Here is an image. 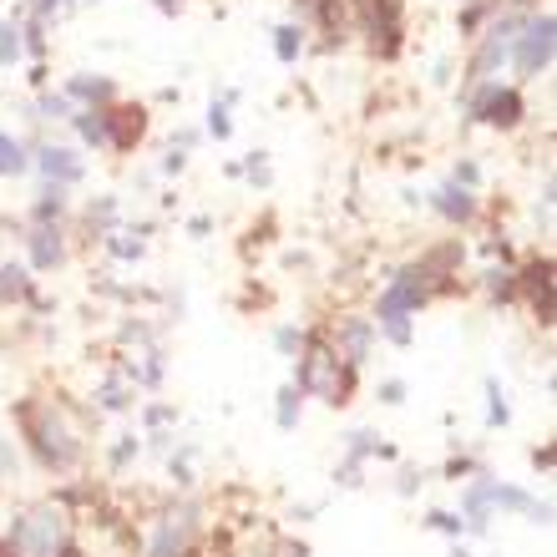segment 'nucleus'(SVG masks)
I'll return each instance as SVG.
<instances>
[{"label":"nucleus","mask_w":557,"mask_h":557,"mask_svg":"<svg viewBox=\"0 0 557 557\" xmlns=\"http://www.w3.org/2000/svg\"><path fill=\"white\" fill-rule=\"evenodd\" d=\"M426 527H436V532H446V537H461V532H466V522H461L456 512H426Z\"/></svg>","instance_id":"38"},{"label":"nucleus","mask_w":557,"mask_h":557,"mask_svg":"<svg viewBox=\"0 0 557 557\" xmlns=\"http://www.w3.org/2000/svg\"><path fill=\"white\" fill-rule=\"evenodd\" d=\"M299 51H304V31H299V26H279V31H274V56H279L284 66H294Z\"/></svg>","instance_id":"28"},{"label":"nucleus","mask_w":557,"mask_h":557,"mask_svg":"<svg viewBox=\"0 0 557 557\" xmlns=\"http://www.w3.org/2000/svg\"><path fill=\"white\" fill-rule=\"evenodd\" d=\"M517 26H522L517 16L487 26L482 46H476V56H471V66H466V82H492V76L502 71V61L512 56V36H517Z\"/></svg>","instance_id":"8"},{"label":"nucleus","mask_w":557,"mask_h":557,"mask_svg":"<svg viewBox=\"0 0 557 557\" xmlns=\"http://www.w3.org/2000/svg\"><path fill=\"white\" fill-rule=\"evenodd\" d=\"M66 193H71V188H56V183H46V188L36 193L31 223H61V218H66Z\"/></svg>","instance_id":"23"},{"label":"nucleus","mask_w":557,"mask_h":557,"mask_svg":"<svg viewBox=\"0 0 557 557\" xmlns=\"http://www.w3.org/2000/svg\"><path fill=\"white\" fill-rule=\"evenodd\" d=\"M421 482H426V471H421V466H406V471H401V482H395V492H401V497H416Z\"/></svg>","instance_id":"39"},{"label":"nucleus","mask_w":557,"mask_h":557,"mask_svg":"<svg viewBox=\"0 0 557 557\" xmlns=\"http://www.w3.org/2000/svg\"><path fill=\"white\" fill-rule=\"evenodd\" d=\"M137 451H142V436H117V446H112V471H122Z\"/></svg>","instance_id":"37"},{"label":"nucleus","mask_w":557,"mask_h":557,"mask_svg":"<svg viewBox=\"0 0 557 557\" xmlns=\"http://www.w3.org/2000/svg\"><path fill=\"white\" fill-rule=\"evenodd\" d=\"M294 385L304 401H325V406H350L355 395V370L335 355L330 335L304 330V345L294 355Z\"/></svg>","instance_id":"2"},{"label":"nucleus","mask_w":557,"mask_h":557,"mask_svg":"<svg viewBox=\"0 0 557 557\" xmlns=\"http://www.w3.org/2000/svg\"><path fill=\"white\" fill-rule=\"evenodd\" d=\"M370 36L380 56L401 51V0H370Z\"/></svg>","instance_id":"16"},{"label":"nucleus","mask_w":557,"mask_h":557,"mask_svg":"<svg viewBox=\"0 0 557 557\" xmlns=\"http://www.w3.org/2000/svg\"><path fill=\"white\" fill-rule=\"evenodd\" d=\"M117 213H122V208H117V198H92L87 223H92V228H102V233H112V228H117Z\"/></svg>","instance_id":"30"},{"label":"nucleus","mask_w":557,"mask_h":557,"mask_svg":"<svg viewBox=\"0 0 557 557\" xmlns=\"http://www.w3.org/2000/svg\"><path fill=\"white\" fill-rule=\"evenodd\" d=\"M208 228H213L208 218H188V233H193V238H208Z\"/></svg>","instance_id":"45"},{"label":"nucleus","mask_w":557,"mask_h":557,"mask_svg":"<svg viewBox=\"0 0 557 557\" xmlns=\"http://www.w3.org/2000/svg\"><path fill=\"white\" fill-rule=\"evenodd\" d=\"M431 299V279L421 264H406V269H395L390 284L380 289V304H375V335H385L395 350H406L416 340L411 330V314Z\"/></svg>","instance_id":"3"},{"label":"nucleus","mask_w":557,"mask_h":557,"mask_svg":"<svg viewBox=\"0 0 557 557\" xmlns=\"http://www.w3.org/2000/svg\"><path fill=\"white\" fill-rule=\"evenodd\" d=\"M406 395H411V385H406L401 375H385L380 390H375V401H380V406H406Z\"/></svg>","instance_id":"33"},{"label":"nucleus","mask_w":557,"mask_h":557,"mask_svg":"<svg viewBox=\"0 0 557 557\" xmlns=\"http://www.w3.org/2000/svg\"><path fill=\"white\" fill-rule=\"evenodd\" d=\"M299 416H304V395H299V385L289 380V385L279 390V406H274V421H279V431H299Z\"/></svg>","instance_id":"24"},{"label":"nucleus","mask_w":557,"mask_h":557,"mask_svg":"<svg viewBox=\"0 0 557 557\" xmlns=\"http://www.w3.org/2000/svg\"><path fill=\"white\" fill-rule=\"evenodd\" d=\"M198 527H203V507L198 502H173L157 512L152 522V537H147V557H188L193 542H198Z\"/></svg>","instance_id":"5"},{"label":"nucleus","mask_w":557,"mask_h":557,"mask_svg":"<svg viewBox=\"0 0 557 557\" xmlns=\"http://www.w3.org/2000/svg\"><path fill=\"white\" fill-rule=\"evenodd\" d=\"M233 97H238V92H223V97H213V102H208V137H218V142H228V137H233V117H228Z\"/></svg>","instance_id":"25"},{"label":"nucleus","mask_w":557,"mask_h":557,"mask_svg":"<svg viewBox=\"0 0 557 557\" xmlns=\"http://www.w3.org/2000/svg\"><path fill=\"white\" fill-rule=\"evenodd\" d=\"M299 345H304V330L299 325H279L274 330V350L279 355H299Z\"/></svg>","instance_id":"35"},{"label":"nucleus","mask_w":557,"mask_h":557,"mask_svg":"<svg viewBox=\"0 0 557 557\" xmlns=\"http://www.w3.org/2000/svg\"><path fill=\"white\" fill-rule=\"evenodd\" d=\"M71 542V522L56 502H36L26 507L11 532H6V557H66Z\"/></svg>","instance_id":"4"},{"label":"nucleus","mask_w":557,"mask_h":557,"mask_svg":"<svg viewBox=\"0 0 557 557\" xmlns=\"http://www.w3.org/2000/svg\"><path fill=\"white\" fill-rule=\"evenodd\" d=\"M522 117H527V102H522L517 87H502L497 76H492V82H471L466 122H487L497 132H512V127H522Z\"/></svg>","instance_id":"6"},{"label":"nucleus","mask_w":557,"mask_h":557,"mask_svg":"<svg viewBox=\"0 0 557 557\" xmlns=\"http://www.w3.org/2000/svg\"><path fill=\"white\" fill-rule=\"evenodd\" d=\"M26 11H31V21H41V26H46V21H51V16L61 11V0H31Z\"/></svg>","instance_id":"41"},{"label":"nucleus","mask_w":557,"mask_h":557,"mask_svg":"<svg viewBox=\"0 0 557 557\" xmlns=\"http://www.w3.org/2000/svg\"><path fill=\"white\" fill-rule=\"evenodd\" d=\"M16 471H21V456H16L11 436H0V476H16Z\"/></svg>","instance_id":"40"},{"label":"nucleus","mask_w":557,"mask_h":557,"mask_svg":"<svg viewBox=\"0 0 557 557\" xmlns=\"http://www.w3.org/2000/svg\"><path fill=\"white\" fill-rule=\"evenodd\" d=\"M61 97H66L71 107H112V102H117V82H112V76L76 71V76H66Z\"/></svg>","instance_id":"14"},{"label":"nucleus","mask_w":557,"mask_h":557,"mask_svg":"<svg viewBox=\"0 0 557 557\" xmlns=\"http://www.w3.org/2000/svg\"><path fill=\"white\" fill-rule=\"evenodd\" d=\"M157 6H163V11H173V6H178V0H157Z\"/></svg>","instance_id":"47"},{"label":"nucleus","mask_w":557,"mask_h":557,"mask_svg":"<svg viewBox=\"0 0 557 557\" xmlns=\"http://www.w3.org/2000/svg\"><path fill=\"white\" fill-rule=\"evenodd\" d=\"M173 416H178V411H173V406H147V411H142V421H147V426H152V431H157V426H168V421H173Z\"/></svg>","instance_id":"42"},{"label":"nucleus","mask_w":557,"mask_h":557,"mask_svg":"<svg viewBox=\"0 0 557 557\" xmlns=\"http://www.w3.org/2000/svg\"><path fill=\"white\" fill-rule=\"evenodd\" d=\"M375 350V320H360V314H345V320H335V355L360 370Z\"/></svg>","instance_id":"10"},{"label":"nucleus","mask_w":557,"mask_h":557,"mask_svg":"<svg viewBox=\"0 0 557 557\" xmlns=\"http://www.w3.org/2000/svg\"><path fill=\"white\" fill-rule=\"evenodd\" d=\"M16 61H21V26L6 21L0 26V66H16Z\"/></svg>","instance_id":"32"},{"label":"nucleus","mask_w":557,"mask_h":557,"mask_svg":"<svg viewBox=\"0 0 557 557\" xmlns=\"http://www.w3.org/2000/svg\"><path fill=\"white\" fill-rule=\"evenodd\" d=\"M16 426H21L31 456L46 471H71L76 461H82V451H87L82 446V431L71 426L66 406H56V401H21L16 406Z\"/></svg>","instance_id":"1"},{"label":"nucleus","mask_w":557,"mask_h":557,"mask_svg":"<svg viewBox=\"0 0 557 557\" xmlns=\"http://www.w3.org/2000/svg\"><path fill=\"white\" fill-rule=\"evenodd\" d=\"M71 127L82 132V142H87V147H102V152H112V137H107V117H102V107H76Z\"/></svg>","instance_id":"20"},{"label":"nucleus","mask_w":557,"mask_h":557,"mask_svg":"<svg viewBox=\"0 0 557 557\" xmlns=\"http://www.w3.org/2000/svg\"><path fill=\"white\" fill-rule=\"evenodd\" d=\"M279 557H309V547H304V542H284Z\"/></svg>","instance_id":"46"},{"label":"nucleus","mask_w":557,"mask_h":557,"mask_svg":"<svg viewBox=\"0 0 557 557\" xmlns=\"http://www.w3.org/2000/svg\"><path fill=\"white\" fill-rule=\"evenodd\" d=\"M532 466H537V471H552V446H537V451H532Z\"/></svg>","instance_id":"44"},{"label":"nucleus","mask_w":557,"mask_h":557,"mask_svg":"<svg viewBox=\"0 0 557 557\" xmlns=\"http://www.w3.org/2000/svg\"><path fill=\"white\" fill-rule=\"evenodd\" d=\"M487 294L497 299V304H512L517 299V269H487Z\"/></svg>","instance_id":"29"},{"label":"nucleus","mask_w":557,"mask_h":557,"mask_svg":"<svg viewBox=\"0 0 557 557\" xmlns=\"http://www.w3.org/2000/svg\"><path fill=\"white\" fill-rule=\"evenodd\" d=\"M451 183H461V188H471V193H476V188H482V168H476L471 157H461V163L451 168Z\"/></svg>","instance_id":"36"},{"label":"nucleus","mask_w":557,"mask_h":557,"mask_svg":"<svg viewBox=\"0 0 557 557\" xmlns=\"http://www.w3.org/2000/svg\"><path fill=\"white\" fill-rule=\"evenodd\" d=\"M451 557H471V552H466V547H461V542H456V552H451Z\"/></svg>","instance_id":"48"},{"label":"nucleus","mask_w":557,"mask_h":557,"mask_svg":"<svg viewBox=\"0 0 557 557\" xmlns=\"http://www.w3.org/2000/svg\"><path fill=\"white\" fill-rule=\"evenodd\" d=\"M102 244H107L112 259H142V238H132V233H117V228H112Z\"/></svg>","instance_id":"31"},{"label":"nucleus","mask_w":557,"mask_h":557,"mask_svg":"<svg viewBox=\"0 0 557 557\" xmlns=\"http://www.w3.org/2000/svg\"><path fill=\"white\" fill-rule=\"evenodd\" d=\"M97 401H102V411H132L137 406V385L122 380V375H107L102 390H97Z\"/></svg>","instance_id":"22"},{"label":"nucleus","mask_w":557,"mask_h":557,"mask_svg":"<svg viewBox=\"0 0 557 557\" xmlns=\"http://www.w3.org/2000/svg\"><path fill=\"white\" fill-rule=\"evenodd\" d=\"M345 456H350V461H370V456H380V461H395V446H385L375 431L355 426V431L345 436Z\"/></svg>","instance_id":"21"},{"label":"nucleus","mask_w":557,"mask_h":557,"mask_svg":"<svg viewBox=\"0 0 557 557\" xmlns=\"http://www.w3.org/2000/svg\"><path fill=\"white\" fill-rule=\"evenodd\" d=\"M36 299V284H31V269L26 264H0V304H26Z\"/></svg>","instance_id":"18"},{"label":"nucleus","mask_w":557,"mask_h":557,"mask_svg":"<svg viewBox=\"0 0 557 557\" xmlns=\"http://www.w3.org/2000/svg\"><path fill=\"white\" fill-rule=\"evenodd\" d=\"M426 203H431V213H436V218H446L451 228H466V223L476 218V193H471V188H461V183H451V178H446L441 188H431V198H426Z\"/></svg>","instance_id":"12"},{"label":"nucleus","mask_w":557,"mask_h":557,"mask_svg":"<svg viewBox=\"0 0 557 557\" xmlns=\"http://www.w3.org/2000/svg\"><path fill=\"white\" fill-rule=\"evenodd\" d=\"M557 21H552V11H542V16H532V21H522L517 26V36H512V66H517V76L522 82H532V76H542L547 66H552V46H557Z\"/></svg>","instance_id":"7"},{"label":"nucleus","mask_w":557,"mask_h":557,"mask_svg":"<svg viewBox=\"0 0 557 557\" xmlns=\"http://www.w3.org/2000/svg\"><path fill=\"white\" fill-rule=\"evenodd\" d=\"M31 173V147L11 132H0V178H26Z\"/></svg>","instance_id":"19"},{"label":"nucleus","mask_w":557,"mask_h":557,"mask_svg":"<svg viewBox=\"0 0 557 557\" xmlns=\"http://www.w3.org/2000/svg\"><path fill=\"white\" fill-rule=\"evenodd\" d=\"M517 294H527L532 314L542 325H552V259H537L517 274Z\"/></svg>","instance_id":"13"},{"label":"nucleus","mask_w":557,"mask_h":557,"mask_svg":"<svg viewBox=\"0 0 557 557\" xmlns=\"http://www.w3.org/2000/svg\"><path fill=\"white\" fill-rule=\"evenodd\" d=\"M31 168H36L46 183H56V188L82 183V173H87L82 152H76V147H61V142H41V147L31 152Z\"/></svg>","instance_id":"9"},{"label":"nucleus","mask_w":557,"mask_h":557,"mask_svg":"<svg viewBox=\"0 0 557 557\" xmlns=\"http://www.w3.org/2000/svg\"><path fill=\"white\" fill-rule=\"evenodd\" d=\"M492 512H522L532 527H547V522H552V507H547V502H537L532 492L507 487V482H492Z\"/></svg>","instance_id":"17"},{"label":"nucleus","mask_w":557,"mask_h":557,"mask_svg":"<svg viewBox=\"0 0 557 557\" xmlns=\"http://www.w3.org/2000/svg\"><path fill=\"white\" fill-rule=\"evenodd\" d=\"M26 259H31V269H41V274H51V269L66 264L61 223H31V233H26Z\"/></svg>","instance_id":"11"},{"label":"nucleus","mask_w":557,"mask_h":557,"mask_svg":"<svg viewBox=\"0 0 557 557\" xmlns=\"http://www.w3.org/2000/svg\"><path fill=\"white\" fill-rule=\"evenodd\" d=\"M71 117H76V107L61 92H41L36 97V122H71Z\"/></svg>","instance_id":"27"},{"label":"nucleus","mask_w":557,"mask_h":557,"mask_svg":"<svg viewBox=\"0 0 557 557\" xmlns=\"http://www.w3.org/2000/svg\"><path fill=\"white\" fill-rule=\"evenodd\" d=\"M102 117H107V137H112V152H127V147H137L142 137H147V112L142 107H102Z\"/></svg>","instance_id":"15"},{"label":"nucleus","mask_w":557,"mask_h":557,"mask_svg":"<svg viewBox=\"0 0 557 557\" xmlns=\"http://www.w3.org/2000/svg\"><path fill=\"white\" fill-rule=\"evenodd\" d=\"M487 426L492 431L497 426H512V406H507V390H502L497 375H487Z\"/></svg>","instance_id":"26"},{"label":"nucleus","mask_w":557,"mask_h":557,"mask_svg":"<svg viewBox=\"0 0 557 557\" xmlns=\"http://www.w3.org/2000/svg\"><path fill=\"white\" fill-rule=\"evenodd\" d=\"M238 178H249V183L269 188V163H264V152H249L244 163H238Z\"/></svg>","instance_id":"34"},{"label":"nucleus","mask_w":557,"mask_h":557,"mask_svg":"<svg viewBox=\"0 0 557 557\" xmlns=\"http://www.w3.org/2000/svg\"><path fill=\"white\" fill-rule=\"evenodd\" d=\"M183 168H188V152H183V147H168V157H163V173L173 178V173H183Z\"/></svg>","instance_id":"43"}]
</instances>
